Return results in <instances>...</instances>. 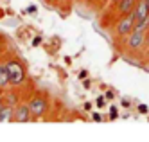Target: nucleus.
Wrapping results in <instances>:
<instances>
[{"label":"nucleus","mask_w":149,"mask_h":142,"mask_svg":"<svg viewBox=\"0 0 149 142\" xmlns=\"http://www.w3.org/2000/svg\"><path fill=\"white\" fill-rule=\"evenodd\" d=\"M6 69L9 72V83H11L13 88H22L27 83V67L22 59L18 58H7L6 61Z\"/></svg>","instance_id":"obj_1"},{"label":"nucleus","mask_w":149,"mask_h":142,"mask_svg":"<svg viewBox=\"0 0 149 142\" xmlns=\"http://www.w3.org/2000/svg\"><path fill=\"white\" fill-rule=\"evenodd\" d=\"M124 47L131 54H140L146 49V31L133 29L130 34L124 38Z\"/></svg>","instance_id":"obj_2"},{"label":"nucleus","mask_w":149,"mask_h":142,"mask_svg":"<svg viewBox=\"0 0 149 142\" xmlns=\"http://www.w3.org/2000/svg\"><path fill=\"white\" fill-rule=\"evenodd\" d=\"M29 110L31 113H33V119L36 121V119H41V117H45L49 113V108H50V103L45 95H41V94H33L29 97Z\"/></svg>","instance_id":"obj_3"},{"label":"nucleus","mask_w":149,"mask_h":142,"mask_svg":"<svg viewBox=\"0 0 149 142\" xmlns=\"http://www.w3.org/2000/svg\"><path fill=\"white\" fill-rule=\"evenodd\" d=\"M135 29V16H133V11L127 15L122 16H117V22L113 25V32H115V38L117 40H124L130 32Z\"/></svg>","instance_id":"obj_4"},{"label":"nucleus","mask_w":149,"mask_h":142,"mask_svg":"<svg viewBox=\"0 0 149 142\" xmlns=\"http://www.w3.org/2000/svg\"><path fill=\"white\" fill-rule=\"evenodd\" d=\"M31 121H34V119H33V113H31V110H29L27 101H20L15 106L13 122H31Z\"/></svg>","instance_id":"obj_5"},{"label":"nucleus","mask_w":149,"mask_h":142,"mask_svg":"<svg viewBox=\"0 0 149 142\" xmlns=\"http://www.w3.org/2000/svg\"><path fill=\"white\" fill-rule=\"evenodd\" d=\"M133 16H135V24L144 20L146 16H149V6L146 0H136V4L133 7Z\"/></svg>","instance_id":"obj_6"},{"label":"nucleus","mask_w":149,"mask_h":142,"mask_svg":"<svg viewBox=\"0 0 149 142\" xmlns=\"http://www.w3.org/2000/svg\"><path fill=\"white\" fill-rule=\"evenodd\" d=\"M136 4V0H119L113 7H115V13L117 16H122V15H127V13H131L133 7Z\"/></svg>","instance_id":"obj_7"},{"label":"nucleus","mask_w":149,"mask_h":142,"mask_svg":"<svg viewBox=\"0 0 149 142\" xmlns=\"http://www.w3.org/2000/svg\"><path fill=\"white\" fill-rule=\"evenodd\" d=\"M4 97H6V104H9V106H16L22 101V95H20L18 88H13V86L4 92Z\"/></svg>","instance_id":"obj_8"},{"label":"nucleus","mask_w":149,"mask_h":142,"mask_svg":"<svg viewBox=\"0 0 149 142\" xmlns=\"http://www.w3.org/2000/svg\"><path fill=\"white\" fill-rule=\"evenodd\" d=\"M11 88V83H9V72L6 69V63L0 61V90H7Z\"/></svg>","instance_id":"obj_9"},{"label":"nucleus","mask_w":149,"mask_h":142,"mask_svg":"<svg viewBox=\"0 0 149 142\" xmlns=\"http://www.w3.org/2000/svg\"><path fill=\"white\" fill-rule=\"evenodd\" d=\"M13 115H15V106L4 104L0 108V122H13Z\"/></svg>","instance_id":"obj_10"},{"label":"nucleus","mask_w":149,"mask_h":142,"mask_svg":"<svg viewBox=\"0 0 149 142\" xmlns=\"http://www.w3.org/2000/svg\"><path fill=\"white\" fill-rule=\"evenodd\" d=\"M135 29L147 31V29H149V16H146V18H144V20H140V22H136V24H135Z\"/></svg>","instance_id":"obj_11"},{"label":"nucleus","mask_w":149,"mask_h":142,"mask_svg":"<svg viewBox=\"0 0 149 142\" xmlns=\"http://www.w3.org/2000/svg\"><path fill=\"white\" fill-rule=\"evenodd\" d=\"M115 119H119V110L117 106H110V121H115Z\"/></svg>","instance_id":"obj_12"},{"label":"nucleus","mask_w":149,"mask_h":142,"mask_svg":"<svg viewBox=\"0 0 149 142\" xmlns=\"http://www.w3.org/2000/svg\"><path fill=\"white\" fill-rule=\"evenodd\" d=\"M95 104H97L99 108H102V106L106 104V97H104V95H99L97 99H95Z\"/></svg>","instance_id":"obj_13"},{"label":"nucleus","mask_w":149,"mask_h":142,"mask_svg":"<svg viewBox=\"0 0 149 142\" xmlns=\"http://www.w3.org/2000/svg\"><path fill=\"white\" fill-rule=\"evenodd\" d=\"M104 97H106V101H113L115 99V92L113 90H106L104 92Z\"/></svg>","instance_id":"obj_14"},{"label":"nucleus","mask_w":149,"mask_h":142,"mask_svg":"<svg viewBox=\"0 0 149 142\" xmlns=\"http://www.w3.org/2000/svg\"><path fill=\"white\" fill-rule=\"evenodd\" d=\"M92 121H95V122H101V121H102V117H101V113H97V112H93V113H92Z\"/></svg>","instance_id":"obj_15"},{"label":"nucleus","mask_w":149,"mask_h":142,"mask_svg":"<svg viewBox=\"0 0 149 142\" xmlns=\"http://www.w3.org/2000/svg\"><path fill=\"white\" fill-rule=\"evenodd\" d=\"M41 41H43V40H41V36H34V38H33V47L41 45Z\"/></svg>","instance_id":"obj_16"},{"label":"nucleus","mask_w":149,"mask_h":142,"mask_svg":"<svg viewBox=\"0 0 149 142\" xmlns=\"http://www.w3.org/2000/svg\"><path fill=\"white\" fill-rule=\"evenodd\" d=\"M138 112H140V113H147V112H149V108H147L146 104H138Z\"/></svg>","instance_id":"obj_17"},{"label":"nucleus","mask_w":149,"mask_h":142,"mask_svg":"<svg viewBox=\"0 0 149 142\" xmlns=\"http://www.w3.org/2000/svg\"><path fill=\"white\" fill-rule=\"evenodd\" d=\"M84 78H88V72L86 70H81L79 72V79H84Z\"/></svg>","instance_id":"obj_18"},{"label":"nucleus","mask_w":149,"mask_h":142,"mask_svg":"<svg viewBox=\"0 0 149 142\" xmlns=\"http://www.w3.org/2000/svg\"><path fill=\"white\" fill-rule=\"evenodd\" d=\"M25 13H36V6H29Z\"/></svg>","instance_id":"obj_19"},{"label":"nucleus","mask_w":149,"mask_h":142,"mask_svg":"<svg viewBox=\"0 0 149 142\" xmlns=\"http://www.w3.org/2000/svg\"><path fill=\"white\" fill-rule=\"evenodd\" d=\"M83 81H84V83H83V85H84V88H90V86H92V83H90V79H86V78H84Z\"/></svg>","instance_id":"obj_20"},{"label":"nucleus","mask_w":149,"mask_h":142,"mask_svg":"<svg viewBox=\"0 0 149 142\" xmlns=\"http://www.w3.org/2000/svg\"><path fill=\"white\" fill-rule=\"evenodd\" d=\"M130 104H131V103L127 101V99H122V106H126V108H130Z\"/></svg>","instance_id":"obj_21"},{"label":"nucleus","mask_w":149,"mask_h":142,"mask_svg":"<svg viewBox=\"0 0 149 142\" xmlns=\"http://www.w3.org/2000/svg\"><path fill=\"white\" fill-rule=\"evenodd\" d=\"M84 110H86V112L92 110V104H90V103H84Z\"/></svg>","instance_id":"obj_22"},{"label":"nucleus","mask_w":149,"mask_h":142,"mask_svg":"<svg viewBox=\"0 0 149 142\" xmlns=\"http://www.w3.org/2000/svg\"><path fill=\"white\" fill-rule=\"evenodd\" d=\"M110 2H111V6H115L117 2H119V0H110Z\"/></svg>","instance_id":"obj_23"},{"label":"nucleus","mask_w":149,"mask_h":142,"mask_svg":"<svg viewBox=\"0 0 149 142\" xmlns=\"http://www.w3.org/2000/svg\"><path fill=\"white\" fill-rule=\"evenodd\" d=\"M146 2H147V6H149V0H146Z\"/></svg>","instance_id":"obj_24"}]
</instances>
